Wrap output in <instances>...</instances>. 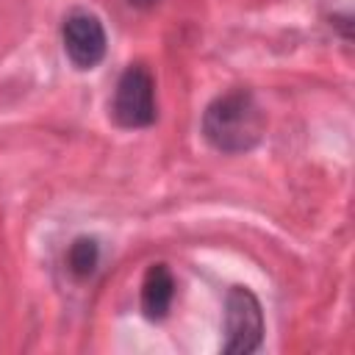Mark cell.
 Returning a JSON list of instances; mask_svg holds the SVG:
<instances>
[{
    "label": "cell",
    "instance_id": "6da1fadb",
    "mask_svg": "<svg viewBox=\"0 0 355 355\" xmlns=\"http://www.w3.org/2000/svg\"><path fill=\"white\" fill-rule=\"evenodd\" d=\"M263 111L252 92L233 89L219 94L202 111V136L219 153H247L263 136Z\"/></svg>",
    "mask_w": 355,
    "mask_h": 355
},
{
    "label": "cell",
    "instance_id": "7a4b0ae2",
    "mask_svg": "<svg viewBox=\"0 0 355 355\" xmlns=\"http://www.w3.org/2000/svg\"><path fill=\"white\" fill-rule=\"evenodd\" d=\"M263 341V313L258 297L244 288L233 286L225 297V344L227 355H250Z\"/></svg>",
    "mask_w": 355,
    "mask_h": 355
},
{
    "label": "cell",
    "instance_id": "3957f363",
    "mask_svg": "<svg viewBox=\"0 0 355 355\" xmlns=\"http://www.w3.org/2000/svg\"><path fill=\"white\" fill-rule=\"evenodd\" d=\"M111 114L122 128H147L155 122V80L147 67L133 64L119 75Z\"/></svg>",
    "mask_w": 355,
    "mask_h": 355
},
{
    "label": "cell",
    "instance_id": "277c9868",
    "mask_svg": "<svg viewBox=\"0 0 355 355\" xmlns=\"http://www.w3.org/2000/svg\"><path fill=\"white\" fill-rule=\"evenodd\" d=\"M61 39L69 61L78 69H94L105 58V28L89 11H72L61 25Z\"/></svg>",
    "mask_w": 355,
    "mask_h": 355
},
{
    "label": "cell",
    "instance_id": "5b68a950",
    "mask_svg": "<svg viewBox=\"0 0 355 355\" xmlns=\"http://www.w3.org/2000/svg\"><path fill=\"white\" fill-rule=\"evenodd\" d=\"M175 300V277L166 263H153L141 280V311L147 319L158 322L169 313Z\"/></svg>",
    "mask_w": 355,
    "mask_h": 355
},
{
    "label": "cell",
    "instance_id": "8992f818",
    "mask_svg": "<svg viewBox=\"0 0 355 355\" xmlns=\"http://www.w3.org/2000/svg\"><path fill=\"white\" fill-rule=\"evenodd\" d=\"M67 263H69V272L75 277H89L97 269V263H100V247H97V241L89 239V236L75 239L72 247H69V252H67Z\"/></svg>",
    "mask_w": 355,
    "mask_h": 355
},
{
    "label": "cell",
    "instance_id": "52a82bcc",
    "mask_svg": "<svg viewBox=\"0 0 355 355\" xmlns=\"http://www.w3.org/2000/svg\"><path fill=\"white\" fill-rule=\"evenodd\" d=\"M128 3H130L133 8H153L158 0H128Z\"/></svg>",
    "mask_w": 355,
    "mask_h": 355
}]
</instances>
